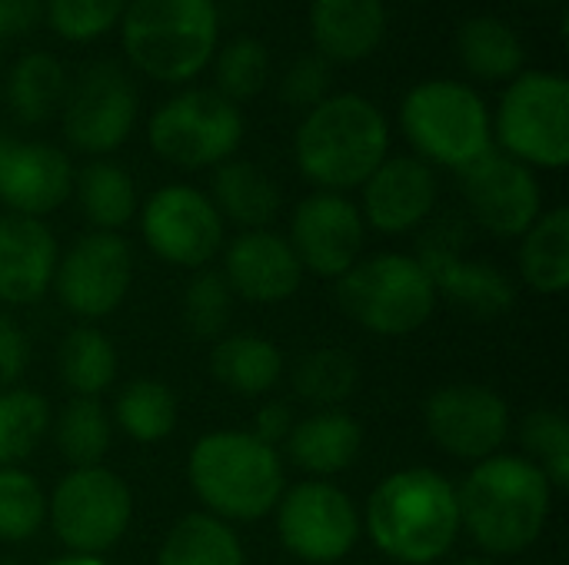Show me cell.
<instances>
[{
	"label": "cell",
	"instance_id": "cell-1",
	"mask_svg": "<svg viewBox=\"0 0 569 565\" xmlns=\"http://www.w3.org/2000/svg\"><path fill=\"white\" fill-rule=\"evenodd\" d=\"M390 153V123L363 93H330L303 113L293 133V160L320 190L363 186Z\"/></svg>",
	"mask_w": 569,
	"mask_h": 565
},
{
	"label": "cell",
	"instance_id": "cell-2",
	"mask_svg": "<svg viewBox=\"0 0 569 565\" xmlns=\"http://www.w3.org/2000/svg\"><path fill=\"white\" fill-rule=\"evenodd\" d=\"M550 500V480L523 456H490L457 490L460 526L493 556H513L533 546L547 526Z\"/></svg>",
	"mask_w": 569,
	"mask_h": 565
},
{
	"label": "cell",
	"instance_id": "cell-3",
	"mask_svg": "<svg viewBox=\"0 0 569 565\" xmlns=\"http://www.w3.org/2000/svg\"><path fill=\"white\" fill-rule=\"evenodd\" d=\"M367 529L373 546L393 563H437L460 536L457 486L433 470L393 473L367 503Z\"/></svg>",
	"mask_w": 569,
	"mask_h": 565
},
{
	"label": "cell",
	"instance_id": "cell-4",
	"mask_svg": "<svg viewBox=\"0 0 569 565\" xmlns=\"http://www.w3.org/2000/svg\"><path fill=\"white\" fill-rule=\"evenodd\" d=\"M123 57L157 83H190L220 47L217 0H127L117 23Z\"/></svg>",
	"mask_w": 569,
	"mask_h": 565
},
{
	"label": "cell",
	"instance_id": "cell-5",
	"mask_svg": "<svg viewBox=\"0 0 569 565\" xmlns=\"http://www.w3.org/2000/svg\"><path fill=\"white\" fill-rule=\"evenodd\" d=\"M190 486L217 519L253 523L277 509L283 466L273 446L250 433H210L190 453Z\"/></svg>",
	"mask_w": 569,
	"mask_h": 565
},
{
	"label": "cell",
	"instance_id": "cell-6",
	"mask_svg": "<svg viewBox=\"0 0 569 565\" xmlns=\"http://www.w3.org/2000/svg\"><path fill=\"white\" fill-rule=\"evenodd\" d=\"M400 130L423 163L457 173L493 150L487 100L480 90L453 77L413 83L400 100Z\"/></svg>",
	"mask_w": 569,
	"mask_h": 565
},
{
	"label": "cell",
	"instance_id": "cell-7",
	"mask_svg": "<svg viewBox=\"0 0 569 565\" xmlns=\"http://www.w3.org/2000/svg\"><path fill=\"white\" fill-rule=\"evenodd\" d=\"M493 140L523 167L563 170L569 163V83L553 70L517 73L497 103Z\"/></svg>",
	"mask_w": 569,
	"mask_h": 565
},
{
	"label": "cell",
	"instance_id": "cell-8",
	"mask_svg": "<svg viewBox=\"0 0 569 565\" xmlns=\"http://www.w3.org/2000/svg\"><path fill=\"white\" fill-rule=\"evenodd\" d=\"M337 300L363 330L380 336H407L430 320L437 290L417 256L380 253L373 260L353 263L340 276Z\"/></svg>",
	"mask_w": 569,
	"mask_h": 565
},
{
	"label": "cell",
	"instance_id": "cell-9",
	"mask_svg": "<svg viewBox=\"0 0 569 565\" xmlns=\"http://www.w3.org/2000/svg\"><path fill=\"white\" fill-rule=\"evenodd\" d=\"M243 130L247 123L237 103L213 87H183L150 113L147 140L160 160L180 170H203L233 160Z\"/></svg>",
	"mask_w": 569,
	"mask_h": 565
},
{
	"label": "cell",
	"instance_id": "cell-10",
	"mask_svg": "<svg viewBox=\"0 0 569 565\" xmlns=\"http://www.w3.org/2000/svg\"><path fill=\"white\" fill-rule=\"evenodd\" d=\"M140 117V93L133 77L117 60L87 63L70 83L60 103L63 137L70 147L103 157L127 143Z\"/></svg>",
	"mask_w": 569,
	"mask_h": 565
},
{
	"label": "cell",
	"instance_id": "cell-11",
	"mask_svg": "<svg viewBox=\"0 0 569 565\" xmlns=\"http://www.w3.org/2000/svg\"><path fill=\"white\" fill-rule=\"evenodd\" d=\"M47 513L63 546H70L77 556H97L117 546L127 533L133 500L117 473L103 466H87L57 483Z\"/></svg>",
	"mask_w": 569,
	"mask_h": 565
},
{
	"label": "cell",
	"instance_id": "cell-12",
	"mask_svg": "<svg viewBox=\"0 0 569 565\" xmlns=\"http://www.w3.org/2000/svg\"><path fill=\"white\" fill-rule=\"evenodd\" d=\"M147 246L173 266H207L223 250V216L207 193L187 183L160 186L143 203Z\"/></svg>",
	"mask_w": 569,
	"mask_h": 565
},
{
	"label": "cell",
	"instance_id": "cell-13",
	"mask_svg": "<svg viewBox=\"0 0 569 565\" xmlns=\"http://www.w3.org/2000/svg\"><path fill=\"white\" fill-rule=\"evenodd\" d=\"M283 546L303 563H337L360 536V516L350 496L330 483H300L277 506Z\"/></svg>",
	"mask_w": 569,
	"mask_h": 565
},
{
	"label": "cell",
	"instance_id": "cell-14",
	"mask_svg": "<svg viewBox=\"0 0 569 565\" xmlns=\"http://www.w3.org/2000/svg\"><path fill=\"white\" fill-rule=\"evenodd\" d=\"M130 276H133L130 243L117 233L97 230L80 236L63 253V260H57L53 290L70 313L83 320H97L123 303L130 290Z\"/></svg>",
	"mask_w": 569,
	"mask_h": 565
},
{
	"label": "cell",
	"instance_id": "cell-15",
	"mask_svg": "<svg viewBox=\"0 0 569 565\" xmlns=\"http://www.w3.org/2000/svg\"><path fill=\"white\" fill-rule=\"evenodd\" d=\"M460 190L470 216L493 236H523L543 213V193L533 170L497 147L460 170Z\"/></svg>",
	"mask_w": 569,
	"mask_h": 565
},
{
	"label": "cell",
	"instance_id": "cell-16",
	"mask_svg": "<svg viewBox=\"0 0 569 565\" xmlns=\"http://www.w3.org/2000/svg\"><path fill=\"white\" fill-rule=\"evenodd\" d=\"M427 430L443 453L483 463L510 436V406L487 386H443L427 400Z\"/></svg>",
	"mask_w": 569,
	"mask_h": 565
},
{
	"label": "cell",
	"instance_id": "cell-17",
	"mask_svg": "<svg viewBox=\"0 0 569 565\" xmlns=\"http://www.w3.org/2000/svg\"><path fill=\"white\" fill-rule=\"evenodd\" d=\"M467 233L450 220L433 226L420 243V266L430 273L433 290L443 293L453 306L473 316H500L513 306L517 293L507 273L493 263L460 256V243Z\"/></svg>",
	"mask_w": 569,
	"mask_h": 565
},
{
	"label": "cell",
	"instance_id": "cell-18",
	"mask_svg": "<svg viewBox=\"0 0 569 565\" xmlns=\"http://www.w3.org/2000/svg\"><path fill=\"white\" fill-rule=\"evenodd\" d=\"M363 216L343 193L317 190L293 210L290 246L303 270L317 276H343L363 250Z\"/></svg>",
	"mask_w": 569,
	"mask_h": 565
},
{
	"label": "cell",
	"instance_id": "cell-19",
	"mask_svg": "<svg viewBox=\"0 0 569 565\" xmlns=\"http://www.w3.org/2000/svg\"><path fill=\"white\" fill-rule=\"evenodd\" d=\"M73 193L70 157L43 140L0 137V200L10 213L43 216Z\"/></svg>",
	"mask_w": 569,
	"mask_h": 565
},
{
	"label": "cell",
	"instance_id": "cell-20",
	"mask_svg": "<svg viewBox=\"0 0 569 565\" xmlns=\"http://www.w3.org/2000/svg\"><path fill=\"white\" fill-rule=\"evenodd\" d=\"M437 206V173L420 157H387L363 183V223L380 233H407Z\"/></svg>",
	"mask_w": 569,
	"mask_h": 565
},
{
	"label": "cell",
	"instance_id": "cell-21",
	"mask_svg": "<svg viewBox=\"0 0 569 565\" xmlns=\"http://www.w3.org/2000/svg\"><path fill=\"white\" fill-rule=\"evenodd\" d=\"M223 280L250 303H283L300 290L303 266L280 233L247 230L223 253Z\"/></svg>",
	"mask_w": 569,
	"mask_h": 565
},
{
	"label": "cell",
	"instance_id": "cell-22",
	"mask_svg": "<svg viewBox=\"0 0 569 565\" xmlns=\"http://www.w3.org/2000/svg\"><path fill=\"white\" fill-rule=\"evenodd\" d=\"M57 240L37 216H0V300L27 306L47 293L57 273Z\"/></svg>",
	"mask_w": 569,
	"mask_h": 565
},
{
	"label": "cell",
	"instance_id": "cell-23",
	"mask_svg": "<svg viewBox=\"0 0 569 565\" xmlns=\"http://www.w3.org/2000/svg\"><path fill=\"white\" fill-rule=\"evenodd\" d=\"M307 20L317 53L330 63L373 57L390 30L387 0H310Z\"/></svg>",
	"mask_w": 569,
	"mask_h": 565
},
{
	"label": "cell",
	"instance_id": "cell-24",
	"mask_svg": "<svg viewBox=\"0 0 569 565\" xmlns=\"http://www.w3.org/2000/svg\"><path fill=\"white\" fill-rule=\"evenodd\" d=\"M453 50L460 67L483 83H510L527 70V47L513 23L493 13H473L457 27Z\"/></svg>",
	"mask_w": 569,
	"mask_h": 565
},
{
	"label": "cell",
	"instance_id": "cell-25",
	"mask_svg": "<svg viewBox=\"0 0 569 565\" xmlns=\"http://www.w3.org/2000/svg\"><path fill=\"white\" fill-rule=\"evenodd\" d=\"M363 446V430L353 416L340 410H323L303 423H293L287 436V456L293 466L313 476H333L357 463Z\"/></svg>",
	"mask_w": 569,
	"mask_h": 565
},
{
	"label": "cell",
	"instance_id": "cell-26",
	"mask_svg": "<svg viewBox=\"0 0 569 565\" xmlns=\"http://www.w3.org/2000/svg\"><path fill=\"white\" fill-rule=\"evenodd\" d=\"M67 83L70 77L50 50H27L7 70V80H3L7 110L27 127L43 123L53 113H60Z\"/></svg>",
	"mask_w": 569,
	"mask_h": 565
},
{
	"label": "cell",
	"instance_id": "cell-27",
	"mask_svg": "<svg viewBox=\"0 0 569 565\" xmlns=\"http://www.w3.org/2000/svg\"><path fill=\"white\" fill-rule=\"evenodd\" d=\"M210 203L220 216L247 230H267V223L280 213V186L250 160H223L213 167Z\"/></svg>",
	"mask_w": 569,
	"mask_h": 565
},
{
	"label": "cell",
	"instance_id": "cell-28",
	"mask_svg": "<svg viewBox=\"0 0 569 565\" xmlns=\"http://www.w3.org/2000/svg\"><path fill=\"white\" fill-rule=\"evenodd\" d=\"M73 193L83 216L100 233H117L137 216V183L113 160H90L73 173Z\"/></svg>",
	"mask_w": 569,
	"mask_h": 565
},
{
	"label": "cell",
	"instance_id": "cell-29",
	"mask_svg": "<svg viewBox=\"0 0 569 565\" xmlns=\"http://www.w3.org/2000/svg\"><path fill=\"white\" fill-rule=\"evenodd\" d=\"M520 273L537 293H563L569 286V210L553 206L537 216L520 243Z\"/></svg>",
	"mask_w": 569,
	"mask_h": 565
},
{
	"label": "cell",
	"instance_id": "cell-30",
	"mask_svg": "<svg viewBox=\"0 0 569 565\" xmlns=\"http://www.w3.org/2000/svg\"><path fill=\"white\" fill-rule=\"evenodd\" d=\"M157 565H243V546L223 519L193 513L167 533Z\"/></svg>",
	"mask_w": 569,
	"mask_h": 565
},
{
	"label": "cell",
	"instance_id": "cell-31",
	"mask_svg": "<svg viewBox=\"0 0 569 565\" xmlns=\"http://www.w3.org/2000/svg\"><path fill=\"white\" fill-rule=\"evenodd\" d=\"M213 376L240 396H260L277 386L283 373V356L270 340L260 336H230L210 353Z\"/></svg>",
	"mask_w": 569,
	"mask_h": 565
},
{
	"label": "cell",
	"instance_id": "cell-32",
	"mask_svg": "<svg viewBox=\"0 0 569 565\" xmlns=\"http://www.w3.org/2000/svg\"><path fill=\"white\" fill-rule=\"evenodd\" d=\"M210 70H213V90L240 107L260 97L263 87L270 83V50L260 37L240 33L217 47Z\"/></svg>",
	"mask_w": 569,
	"mask_h": 565
},
{
	"label": "cell",
	"instance_id": "cell-33",
	"mask_svg": "<svg viewBox=\"0 0 569 565\" xmlns=\"http://www.w3.org/2000/svg\"><path fill=\"white\" fill-rule=\"evenodd\" d=\"M60 380L77 393V396H97L103 393L113 376H117V350L113 343L93 330V326H77L63 336L60 343Z\"/></svg>",
	"mask_w": 569,
	"mask_h": 565
},
{
	"label": "cell",
	"instance_id": "cell-34",
	"mask_svg": "<svg viewBox=\"0 0 569 565\" xmlns=\"http://www.w3.org/2000/svg\"><path fill=\"white\" fill-rule=\"evenodd\" d=\"M53 436H57V450L73 470L100 466V460L110 450V416L103 413L97 400L73 396L60 410Z\"/></svg>",
	"mask_w": 569,
	"mask_h": 565
},
{
	"label": "cell",
	"instance_id": "cell-35",
	"mask_svg": "<svg viewBox=\"0 0 569 565\" xmlns=\"http://www.w3.org/2000/svg\"><path fill=\"white\" fill-rule=\"evenodd\" d=\"M357 383H360L357 360L343 350H333V346L307 353L293 370L297 396L310 406H320V410H333V406L347 403L353 396Z\"/></svg>",
	"mask_w": 569,
	"mask_h": 565
},
{
	"label": "cell",
	"instance_id": "cell-36",
	"mask_svg": "<svg viewBox=\"0 0 569 565\" xmlns=\"http://www.w3.org/2000/svg\"><path fill=\"white\" fill-rule=\"evenodd\" d=\"M117 423L137 443H160L177 426V400L157 380H133L117 396Z\"/></svg>",
	"mask_w": 569,
	"mask_h": 565
},
{
	"label": "cell",
	"instance_id": "cell-37",
	"mask_svg": "<svg viewBox=\"0 0 569 565\" xmlns=\"http://www.w3.org/2000/svg\"><path fill=\"white\" fill-rule=\"evenodd\" d=\"M50 430V406L33 390L0 393V470L23 463Z\"/></svg>",
	"mask_w": 569,
	"mask_h": 565
},
{
	"label": "cell",
	"instance_id": "cell-38",
	"mask_svg": "<svg viewBox=\"0 0 569 565\" xmlns=\"http://www.w3.org/2000/svg\"><path fill=\"white\" fill-rule=\"evenodd\" d=\"M127 0H43L47 27L67 43H90L117 30Z\"/></svg>",
	"mask_w": 569,
	"mask_h": 565
},
{
	"label": "cell",
	"instance_id": "cell-39",
	"mask_svg": "<svg viewBox=\"0 0 569 565\" xmlns=\"http://www.w3.org/2000/svg\"><path fill=\"white\" fill-rule=\"evenodd\" d=\"M47 516V500L37 480L23 470H0V539L23 543L30 539Z\"/></svg>",
	"mask_w": 569,
	"mask_h": 565
},
{
	"label": "cell",
	"instance_id": "cell-40",
	"mask_svg": "<svg viewBox=\"0 0 569 565\" xmlns=\"http://www.w3.org/2000/svg\"><path fill=\"white\" fill-rule=\"evenodd\" d=\"M523 446L533 453L537 466L553 490L569 486V423L553 410H537L523 423Z\"/></svg>",
	"mask_w": 569,
	"mask_h": 565
},
{
	"label": "cell",
	"instance_id": "cell-41",
	"mask_svg": "<svg viewBox=\"0 0 569 565\" xmlns=\"http://www.w3.org/2000/svg\"><path fill=\"white\" fill-rule=\"evenodd\" d=\"M233 310V293L223 280V273L203 270L190 280L183 296V323L193 336L213 340L227 330Z\"/></svg>",
	"mask_w": 569,
	"mask_h": 565
},
{
	"label": "cell",
	"instance_id": "cell-42",
	"mask_svg": "<svg viewBox=\"0 0 569 565\" xmlns=\"http://www.w3.org/2000/svg\"><path fill=\"white\" fill-rule=\"evenodd\" d=\"M330 90H333V63L323 60L317 50L293 57L280 80L283 103L293 110H303V113L313 110L317 103H323L330 97Z\"/></svg>",
	"mask_w": 569,
	"mask_h": 565
},
{
	"label": "cell",
	"instance_id": "cell-43",
	"mask_svg": "<svg viewBox=\"0 0 569 565\" xmlns=\"http://www.w3.org/2000/svg\"><path fill=\"white\" fill-rule=\"evenodd\" d=\"M27 363H30V343L23 330L10 316H0V386L17 383Z\"/></svg>",
	"mask_w": 569,
	"mask_h": 565
},
{
	"label": "cell",
	"instance_id": "cell-44",
	"mask_svg": "<svg viewBox=\"0 0 569 565\" xmlns=\"http://www.w3.org/2000/svg\"><path fill=\"white\" fill-rule=\"evenodd\" d=\"M43 20V0H0V47Z\"/></svg>",
	"mask_w": 569,
	"mask_h": 565
},
{
	"label": "cell",
	"instance_id": "cell-45",
	"mask_svg": "<svg viewBox=\"0 0 569 565\" xmlns=\"http://www.w3.org/2000/svg\"><path fill=\"white\" fill-rule=\"evenodd\" d=\"M290 430H293V413H290V406H287V403H267V406L257 413V423H253V433H250V436H257V440L267 443V446H277L280 440L290 436Z\"/></svg>",
	"mask_w": 569,
	"mask_h": 565
},
{
	"label": "cell",
	"instance_id": "cell-46",
	"mask_svg": "<svg viewBox=\"0 0 569 565\" xmlns=\"http://www.w3.org/2000/svg\"><path fill=\"white\" fill-rule=\"evenodd\" d=\"M47 565H103L97 556H67V559H53Z\"/></svg>",
	"mask_w": 569,
	"mask_h": 565
},
{
	"label": "cell",
	"instance_id": "cell-47",
	"mask_svg": "<svg viewBox=\"0 0 569 565\" xmlns=\"http://www.w3.org/2000/svg\"><path fill=\"white\" fill-rule=\"evenodd\" d=\"M520 3H560V0H520Z\"/></svg>",
	"mask_w": 569,
	"mask_h": 565
},
{
	"label": "cell",
	"instance_id": "cell-48",
	"mask_svg": "<svg viewBox=\"0 0 569 565\" xmlns=\"http://www.w3.org/2000/svg\"><path fill=\"white\" fill-rule=\"evenodd\" d=\"M457 565H490V563H480V559H463V563Z\"/></svg>",
	"mask_w": 569,
	"mask_h": 565
},
{
	"label": "cell",
	"instance_id": "cell-49",
	"mask_svg": "<svg viewBox=\"0 0 569 565\" xmlns=\"http://www.w3.org/2000/svg\"><path fill=\"white\" fill-rule=\"evenodd\" d=\"M0 565H17V563H10V559H0Z\"/></svg>",
	"mask_w": 569,
	"mask_h": 565
}]
</instances>
